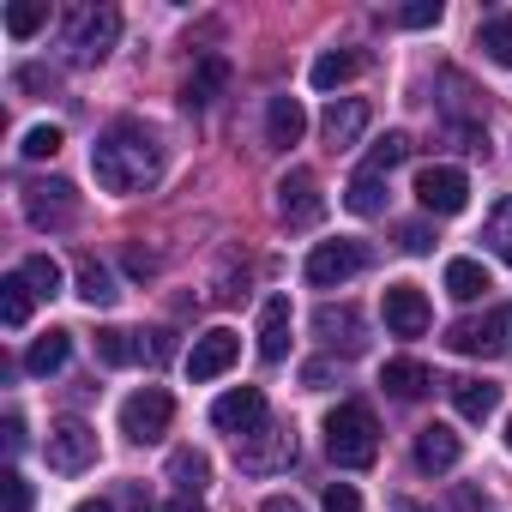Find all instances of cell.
<instances>
[{"mask_svg": "<svg viewBox=\"0 0 512 512\" xmlns=\"http://www.w3.org/2000/svg\"><path fill=\"white\" fill-rule=\"evenodd\" d=\"M91 175L103 193H139L163 175V145L151 127L139 121H115L97 145H91Z\"/></svg>", "mask_w": 512, "mask_h": 512, "instance_id": "1", "label": "cell"}, {"mask_svg": "<svg viewBox=\"0 0 512 512\" xmlns=\"http://www.w3.org/2000/svg\"><path fill=\"white\" fill-rule=\"evenodd\" d=\"M362 67H368V61H362L356 49H326V55L308 67V79H314V91H338V85H350Z\"/></svg>", "mask_w": 512, "mask_h": 512, "instance_id": "24", "label": "cell"}, {"mask_svg": "<svg viewBox=\"0 0 512 512\" xmlns=\"http://www.w3.org/2000/svg\"><path fill=\"white\" fill-rule=\"evenodd\" d=\"M163 512H205V500H193V494H175V500H169Z\"/></svg>", "mask_w": 512, "mask_h": 512, "instance_id": "46", "label": "cell"}, {"mask_svg": "<svg viewBox=\"0 0 512 512\" xmlns=\"http://www.w3.org/2000/svg\"><path fill=\"white\" fill-rule=\"evenodd\" d=\"M235 356H241V338H235L229 326H211V332L193 338V350H187V380H217V374L235 368Z\"/></svg>", "mask_w": 512, "mask_h": 512, "instance_id": "13", "label": "cell"}, {"mask_svg": "<svg viewBox=\"0 0 512 512\" xmlns=\"http://www.w3.org/2000/svg\"><path fill=\"white\" fill-rule=\"evenodd\" d=\"M121 37V13L115 7H79L67 19V61L73 67H97Z\"/></svg>", "mask_w": 512, "mask_h": 512, "instance_id": "3", "label": "cell"}, {"mask_svg": "<svg viewBox=\"0 0 512 512\" xmlns=\"http://www.w3.org/2000/svg\"><path fill=\"white\" fill-rule=\"evenodd\" d=\"M67 356H73V332H61V326H55V332H43V338L25 350V368H31V374H61V368H67Z\"/></svg>", "mask_w": 512, "mask_h": 512, "instance_id": "26", "label": "cell"}, {"mask_svg": "<svg viewBox=\"0 0 512 512\" xmlns=\"http://www.w3.org/2000/svg\"><path fill=\"white\" fill-rule=\"evenodd\" d=\"M169 422H175V398L163 392V386H145V392H133L127 404H121V434L127 440H163L169 434Z\"/></svg>", "mask_w": 512, "mask_h": 512, "instance_id": "7", "label": "cell"}, {"mask_svg": "<svg viewBox=\"0 0 512 512\" xmlns=\"http://www.w3.org/2000/svg\"><path fill=\"white\" fill-rule=\"evenodd\" d=\"M452 506H458V512H494V500H488V494H476V488H458V494H452Z\"/></svg>", "mask_w": 512, "mask_h": 512, "instance_id": "42", "label": "cell"}, {"mask_svg": "<svg viewBox=\"0 0 512 512\" xmlns=\"http://www.w3.org/2000/svg\"><path fill=\"white\" fill-rule=\"evenodd\" d=\"M73 211H79L73 181H31L25 187V217L37 229H61V223H73Z\"/></svg>", "mask_w": 512, "mask_h": 512, "instance_id": "12", "label": "cell"}, {"mask_svg": "<svg viewBox=\"0 0 512 512\" xmlns=\"http://www.w3.org/2000/svg\"><path fill=\"white\" fill-rule=\"evenodd\" d=\"M440 13H446L440 0H416V7H404V13H398V25H410V31H428V25H440Z\"/></svg>", "mask_w": 512, "mask_h": 512, "instance_id": "38", "label": "cell"}, {"mask_svg": "<svg viewBox=\"0 0 512 512\" xmlns=\"http://www.w3.org/2000/svg\"><path fill=\"white\" fill-rule=\"evenodd\" d=\"M380 386L392 392V398H404V404H416L422 392H434V374L416 362V356H398V362H386L380 368Z\"/></svg>", "mask_w": 512, "mask_h": 512, "instance_id": "21", "label": "cell"}, {"mask_svg": "<svg viewBox=\"0 0 512 512\" xmlns=\"http://www.w3.org/2000/svg\"><path fill=\"white\" fill-rule=\"evenodd\" d=\"M302 380H308V386H326V380H332V368H326V362H308V368H302Z\"/></svg>", "mask_w": 512, "mask_h": 512, "instance_id": "45", "label": "cell"}, {"mask_svg": "<svg viewBox=\"0 0 512 512\" xmlns=\"http://www.w3.org/2000/svg\"><path fill=\"white\" fill-rule=\"evenodd\" d=\"M398 247H404V253H428V247H434L428 223H404V229H398Z\"/></svg>", "mask_w": 512, "mask_h": 512, "instance_id": "41", "label": "cell"}, {"mask_svg": "<svg viewBox=\"0 0 512 512\" xmlns=\"http://www.w3.org/2000/svg\"><path fill=\"white\" fill-rule=\"evenodd\" d=\"M31 302H37V290L25 284V272H13V278H0V320H7L13 332L31 320Z\"/></svg>", "mask_w": 512, "mask_h": 512, "instance_id": "29", "label": "cell"}, {"mask_svg": "<svg viewBox=\"0 0 512 512\" xmlns=\"http://www.w3.org/2000/svg\"><path fill=\"white\" fill-rule=\"evenodd\" d=\"M428 320H434V308H428V296H422L416 284H392V290H386V326H392L398 338H422Z\"/></svg>", "mask_w": 512, "mask_h": 512, "instance_id": "15", "label": "cell"}, {"mask_svg": "<svg viewBox=\"0 0 512 512\" xmlns=\"http://www.w3.org/2000/svg\"><path fill=\"white\" fill-rule=\"evenodd\" d=\"M79 296H85L91 308H115V302H121V290H115L109 266H97V260H79Z\"/></svg>", "mask_w": 512, "mask_h": 512, "instance_id": "31", "label": "cell"}, {"mask_svg": "<svg viewBox=\"0 0 512 512\" xmlns=\"http://www.w3.org/2000/svg\"><path fill=\"white\" fill-rule=\"evenodd\" d=\"M446 392H452V410H458L464 422H488V416L500 410V386H494V380L458 374V380H446Z\"/></svg>", "mask_w": 512, "mask_h": 512, "instance_id": "17", "label": "cell"}, {"mask_svg": "<svg viewBox=\"0 0 512 512\" xmlns=\"http://www.w3.org/2000/svg\"><path fill=\"white\" fill-rule=\"evenodd\" d=\"M476 49H482L494 67H512V13H494V19H482V31H476Z\"/></svg>", "mask_w": 512, "mask_h": 512, "instance_id": "30", "label": "cell"}, {"mask_svg": "<svg viewBox=\"0 0 512 512\" xmlns=\"http://www.w3.org/2000/svg\"><path fill=\"white\" fill-rule=\"evenodd\" d=\"M133 512H145V506H133Z\"/></svg>", "mask_w": 512, "mask_h": 512, "instance_id": "51", "label": "cell"}, {"mask_svg": "<svg viewBox=\"0 0 512 512\" xmlns=\"http://www.w3.org/2000/svg\"><path fill=\"white\" fill-rule=\"evenodd\" d=\"M488 247L512 266V199H506V205H494V217H488Z\"/></svg>", "mask_w": 512, "mask_h": 512, "instance_id": "35", "label": "cell"}, {"mask_svg": "<svg viewBox=\"0 0 512 512\" xmlns=\"http://www.w3.org/2000/svg\"><path fill=\"white\" fill-rule=\"evenodd\" d=\"M404 157H410V133H386V139L368 151V163H362V169H368V175H392Z\"/></svg>", "mask_w": 512, "mask_h": 512, "instance_id": "32", "label": "cell"}, {"mask_svg": "<svg viewBox=\"0 0 512 512\" xmlns=\"http://www.w3.org/2000/svg\"><path fill=\"white\" fill-rule=\"evenodd\" d=\"M446 350L452 356H506L512 350V308H494V314H482V320H458V326H446Z\"/></svg>", "mask_w": 512, "mask_h": 512, "instance_id": "4", "label": "cell"}, {"mask_svg": "<svg viewBox=\"0 0 512 512\" xmlns=\"http://www.w3.org/2000/svg\"><path fill=\"white\" fill-rule=\"evenodd\" d=\"M392 512H428V506H422V500H398Z\"/></svg>", "mask_w": 512, "mask_h": 512, "instance_id": "49", "label": "cell"}, {"mask_svg": "<svg viewBox=\"0 0 512 512\" xmlns=\"http://www.w3.org/2000/svg\"><path fill=\"white\" fill-rule=\"evenodd\" d=\"M19 272H25V284H31L37 296H61V266L49 260V253H31V260H25Z\"/></svg>", "mask_w": 512, "mask_h": 512, "instance_id": "33", "label": "cell"}, {"mask_svg": "<svg viewBox=\"0 0 512 512\" xmlns=\"http://www.w3.org/2000/svg\"><path fill=\"white\" fill-rule=\"evenodd\" d=\"M260 356H266V362H284V356H290V302H284V296H272V302L260 308Z\"/></svg>", "mask_w": 512, "mask_h": 512, "instance_id": "23", "label": "cell"}, {"mask_svg": "<svg viewBox=\"0 0 512 512\" xmlns=\"http://www.w3.org/2000/svg\"><path fill=\"white\" fill-rule=\"evenodd\" d=\"M235 464H241L247 476L290 470V464H296V434H290V428H260V434H247V440H235Z\"/></svg>", "mask_w": 512, "mask_h": 512, "instance_id": "8", "label": "cell"}, {"mask_svg": "<svg viewBox=\"0 0 512 512\" xmlns=\"http://www.w3.org/2000/svg\"><path fill=\"white\" fill-rule=\"evenodd\" d=\"M362 266H368V247L350 241V235H338V241H320V247L308 253V284H314V290H344Z\"/></svg>", "mask_w": 512, "mask_h": 512, "instance_id": "6", "label": "cell"}, {"mask_svg": "<svg viewBox=\"0 0 512 512\" xmlns=\"http://www.w3.org/2000/svg\"><path fill=\"white\" fill-rule=\"evenodd\" d=\"M127 272H133V278H151V272H157V266H151V253H139V247H127Z\"/></svg>", "mask_w": 512, "mask_h": 512, "instance_id": "43", "label": "cell"}, {"mask_svg": "<svg viewBox=\"0 0 512 512\" xmlns=\"http://www.w3.org/2000/svg\"><path fill=\"white\" fill-rule=\"evenodd\" d=\"M314 338L332 344V350H344V356H362V344H368V338H362V314H356L350 302H338V308L326 302V308L314 314Z\"/></svg>", "mask_w": 512, "mask_h": 512, "instance_id": "16", "label": "cell"}, {"mask_svg": "<svg viewBox=\"0 0 512 512\" xmlns=\"http://www.w3.org/2000/svg\"><path fill=\"white\" fill-rule=\"evenodd\" d=\"M223 85H229V61H223V55H199L193 73H187L181 103H187V109H211V103L223 97Z\"/></svg>", "mask_w": 512, "mask_h": 512, "instance_id": "18", "label": "cell"}, {"mask_svg": "<svg viewBox=\"0 0 512 512\" xmlns=\"http://www.w3.org/2000/svg\"><path fill=\"white\" fill-rule=\"evenodd\" d=\"M49 25V7H43V0H19V7H7V31L13 37H37Z\"/></svg>", "mask_w": 512, "mask_h": 512, "instance_id": "34", "label": "cell"}, {"mask_svg": "<svg viewBox=\"0 0 512 512\" xmlns=\"http://www.w3.org/2000/svg\"><path fill=\"white\" fill-rule=\"evenodd\" d=\"M344 205H350L356 217H380V211H386V175L356 169V175H350V187H344Z\"/></svg>", "mask_w": 512, "mask_h": 512, "instance_id": "28", "label": "cell"}, {"mask_svg": "<svg viewBox=\"0 0 512 512\" xmlns=\"http://www.w3.org/2000/svg\"><path fill=\"white\" fill-rule=\"evenodd\" d=\"M320 211H326L320 181H314L308 169H290V175L278 181V217H284L290 229H308V223H320Z\"/></svg>", "mask_w": 512, "mask_h": 512, "instance_id": "11", "label": "cell"}, {"mask_svg": "<svg viewBox=\"0 0 512 512\" xmlns=\"http://www.w3.org/2000/svg\"><path fill=\"white\" fill-rule=\"evenodd\" d=\"M43 452H49V470L79 476V470H91V464H97V428H91V422H79V416H61V422L49 428Z\"/></svg>", "mask_w": 512, "mask_h": 512, "instance_id": "5", "label": "cell"}, {"mask_svg": "<svg viewBox=\"0 0 512 512\" xmlns=\"http://www.w3.org/2000/svg\"><path fill=\"white\" fill-rule=\"evenodd\" d=\"M73 512H115V506H109V500H103V494H97V500H79V506H73Z\"/></svg>", "mask_w": 512, "mask_h": 512, "instance_id": "48", "label": "cell"}, {"mask_svg": "<svg viewBox=\"0 0 512 512\" xmlns=\"http://www.w3.org/2000/svg\"><path fill=\"white\" fill-rule=\"evenodd\" d=\"M13 85H19V91H55V73H49V67H19Z\"/></svg>", "mask_w": 512, "mask_h": 512, "instance_id": "40", "label": "cell"}, {"mask_svg": "<svg viewBox=\"0 0 512 512\" xmlns=\"http://www.w3.org/2000/svg\"><path fill=\"white\" fill-rule=\"evenodd\" d=\"M0 434H7V452L25 446V422H19V416H7V428H0Z\"/></svg>", "mask_w": 512, "mask_h": 512, "instance_id": "44", "label": "cell"}, {"mask_svg": "<svg viewBox=\"0 0 512 512\" xmlns=\"http://www.w3.org/2000/svg\"><path fill=\"white\" fill-rule=\"evenodd\" d=\"M320 500H326V512H362V494H356L350 482H326Z\"/></svg>", "mask_w": 512, "mask_h": 512, "instance_id": "39", "label": "cell"}, {"mask_svg": "<svg viewBox=\"0 0 512 512\" xmlns=\"http://www.w3.org/2000/svg\"><path fill=\"white\" fill-rule=\"evenodd\" d=\"M326 452L344 464V470H368L380 458V422L368 404H338L326 416Z\"/></svg>", "mask_w": 512, "mask_h": 512, "instance_id": "2", "label": "cell"}, {"mask_svg": "<svg viewBox=\"0 0 512 512\" xmlns=\"http://www.w3.org/2000/svg\"><path fill=\"white\" fill-rule=\"evenodd\" d=\"M416 199H422V211H434V217H458V211L470 205V175L452 169V163H428V169L416 175Z\"/></svg>", "mask_w": 512, "mask_h": 512, "instance_id": "9", "label": "cell"}, {"mask_svg": "<svg viewBox=\"0 0 512 512\" xmlns=\"http://www.w3.org/2000/svg\"><path fill=\"white\" fill-rule=\"evenodd\" d=\"M0 506H7V512H31V482L19 470H0Z\"/></svg>", "mask_w": 512, "mask_h": 512, "instance_id": "37", "label": "cell"}, {"mask_svg": "<svg viewBox=\"0 0 512 512\" xmlns=\"http://www.w3.org/2000/svg\"><path fill=\"white\" fill-rule=\"evenodd\" d=\"M506 446H512V422H506Z\"/></svg>", "mask_w": 512, "mask_h": 512, "instance_id": "50", "label": "cell"}, {"mask_svg": "<svg viewBox=\"0 0 512 512\" xmlns=\"http://www.w3.org/2000/svg\"><path fill=\"white\" fill-rule=\"evenodd\" d=\"M97 356H103L109 368H139V362H157V344H145V338L127 332V326H103V332H97Z\"/></svg>", "mask_w": 512, "mask_h": 512, "instance_id": "19", "label": "cell"}, {"mask_svg": "<svg viewBox=\"0 0 512 512\" xmlns=\"http://www.w3.org/2000/svg\"><path fill=\"white\" fill-rule=\"evenodd\" d=\"M488 290H494V278H488L482 260H452V266H446V296H452V302H482Z\"/></svg>", "mask_w": 512, "mask_h": 512, "instance_id": "25", "label": "cell"}, {"mask_svg": "<svg viewBox=\"0 0 512 512\" xmlns=\"http://www.w3.org/2000/svg\"><path fill=\"white\" fill-rule=\"evenodd\" d=\"M169 482L181 488V494H205V482H211V458L205 452H193V446H181V452H169Z\"/></svg>", "mask_w": 512, "mask_h": 512, "instance_id": "27", "label": "cell"}, {"mask_svg": "<svg viewBox=\"0 0 512 512\" xmlns=\"http://www.w3.org/2000/svg\"><path fill=\"white\" fill-rule=\"evenodd\" d=\"M320 133H326L332 151H350V145L368 133V103H362V97H332L326 115H320Z\"/></svg>", "mask_w": 512, "mask_h": 512, "instance_id": "14", "label": "cell"}, {"mask_svg": "<svg viewBox=\"0 0 512 512\" xmlns=\"http://www.w3.org/2000/svg\"><path fill=\"white\" fill-rule=\"evenodd\" d=\"M61 145H67V139H61V127H31V133H25V145H19V151H25V157H31V163H43V157H55V151H61Z\"/></svg>", "mask_w": 512, "mask_h": 512, "instance_id": "36", "label": "cell"}, {"mask_svg": "<svg viewBox=\"0 0 512 512\" xmlns=\"http://www.w3.org/2000/svg\"><path fill=\"white\" fill-rule=\"evenodd\" d=\"M260 512H302V506H296V500H290V494H272V500H266V506H260Z\"/></svg>", "mask_w": 512, "mask_h": 512, "instance_id": "47", "label": "cell"}, {"mask_svg": "<svg viewBox=\"0 0 512 512\" xmlns=\"http://www.w3.org/2000/svg\"><path fill=\"white\" fill-rule=\"evenodd\" d=\"M458 452H464V440H458L446 422H428V428L416 434V464H422V470H452Z\"/></svg>", "mask_w": 512, "mask_h": 512, "instance_id": "22", "label": "cell"}, {"mask_svg": "<svg viewBox=\"0 0 512 512\" xmlns=\"http://www.w3.org/2000/svg\"><path fill=\"white\" fill-rule=\"evenodd\" d=\"M302 133H308L302 103H296V97H272V103H266V145H272V151H290Z\"/></svg>", "mask_w": 512, "mask_h": 512, "instance_id": "20", "label": "cell"}, {"mask_svg": "<svg viewBox=\"0 0 512 512\" xmlns=\"http://www.w3.org/2000/svg\"><path fill=\"white\" fill-rule=\"evenodd\" d=\"M211 422H217L223 434H235V440L260 434V428H266V392H260V386H235V392H223V398L211 404Z\"/></svg>", "mask_w": 512, "mask_h": 512, "instance_id": "10", "label": "cell"}]
</instances>
